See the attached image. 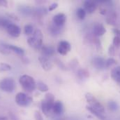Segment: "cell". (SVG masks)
Returning a JSON list of instances; mask_svg holds the SVG:
<instances>
[{"label": "cell", "instance_id": "6da1fadb", "mask_svg": "<svg viewBox=\"0 0 120 120\" xmlns=\"http://www.w3.org/2000/svg\"><path fill=\"white\" fill-rule=\"evenodd\" d=\"M43 35L41 31L38 29L34 30L31 37L27 39V43L31 47L36 49H41L43 46Z\"/></svg>", "mask_w": 120, "mask_h": 120}, {"label": "cell", "instance_id": "7a4b0ae2", "mask_svg": "<svg viewBox=\"0 0 120 120\" xmlns=\"http://www.w3.org/2000/svg\"><path fill=\"white\" fill-rule=\"evenodd\" d=\"M19 83L22 88L27 92H33L36 88V83L34 79L27 74L22 75L19 79Z\"/></svg>", "mask_w": 120, "mask_h": 120}, {"label": "cell", "instance_id": "3957f363", "mask_svg": "<svg viewBox=\"0 0 120 120\" xmlns=\"http://www.w3.org/2000/svg\"><path fill=\"white\" fill-rule=\"evenodd\" d=\"M45 99L41 102V110L43 113L48 117L55 103V96L51 93H48L45 95Z\"/></svg>", "mask_w": 120, "mask_h": 120}, {"label": "cell", "instance_id": "277c9868", "mask_svg": "<svg viewBox=\"0 0 120 120\" xmlns=\"http://www.w3.org/2000/svg\"><path fill=\"white\" fill-rule=\"evenodd\" d=\"M85 98L87 103L90 104V107H91L95 110L98 111V112L103 114L105 112V108L103 105L90 93H87L85 94Z\"/></svg>", "mask_w": 120, "mask_h": 120}, {"label": "cell", "instance_id": "5b68a950", "mask_svg": "<svg viewBox=\"0 0 120 120\" xmlns=\"http://www.w3.org/2000/svg\"><path fill=\"white\" fill-rule=\"evenodd\" d=\"M15 103L20 107H28L31 105L33 101V99L30 95H27L25 93L20 92L15 95Z\"/></svg>", "mask_w": 120, "mask_h": 120}, {"label": "cell", "instance_id": "8992f818", "mask_svg": "<svg viewBox=\"0 0 120 120\" xmlns=\"http://www.w3.org/2000/svg\"><path fill=\"white\" fill-rule=\"evenodd\" d=\"M16 87L15 81L12 78H4L0 81V89L6 93L13 92Z\"/></svg>", "mask_w": 120, "mask_h": 120}, {"label": "cell", "instance_id": "52a82bcc", "mask_svg": "<svg viewBox=\"0 0 120 120\" xmlns=\"http://www.w3.org/2000/svg\"><path fill=\"white\" fill-rule=\"evenodd\" d=\"M71 45L68 41L66 40H62L58 43L57 51L60 55L66 56L68 54V53L71 51Z\"/></svg>", "mask_w": 120, "mask_h": 120}, {"label": "cell", "instance_id": "ba28073f", "mask_svg": "<svg viewBox=\"0 0 120 120\" xmlns=\"http://www.w3.org/2000/svg\"><path fill=\"white\" fill-rule=\"evenodd\" d=\"M6 30L7 31L8 34L13 37H18L21 34L20 28L16 24H14L13 23H11L6 27Z\"/></svg>", "mask_w": 120, "mask_h": 120}, {"label": "cell", "instance_id": "9c48e42d", "mask_svg": "<svg viewBox=\"0 0 120 120\" xmlns=\"http://www.w3.org/2000/svg\"><path fill=\"white\" fill-rule=\"evenodd\" d=\"M53 24L59 28H63L66 21V16L64 13H60L56 14L52 19Z\"/></svg>", "mask_w": 120, "mask_h": 120}, {"label": "cell", "instance_id": "30bf717a", "mask_svg": "<svg viewBox=\"0 0 120 120\" xmlns=\"http://www.w3.org/2000/svg\"><path fill=\"white\" fill-rule=\"evenodd\" d=\"M98 4L97 1H91V0H88L85 1L84 2V9L86 11V13H93L97 8Z\"/></svg>", "mask_w": 120, "mask_h": 120}, {"label": "cell", "instance_id": "8fae6325", "mask_svg": "<svg viewBox=\"0 0 120 120\" xmlns=\"http://www.w3.org/2000/svg\"><path fill=\"white\" fill-rule=\"evenodd\" d=\"M105 60H106L101 56H95L92 58L91 62L95 68L98 70H102L105 68Z\"/></svg>", "mask_w": 120, "mask_h": 120}, {"label": "cell", "instance_id": "7c38bea8", "mask_svg": "<svg viewBox=\"0 0 120 120\" xmlns=\"http://www.w3.org/2000/svg\"><path fill=\"white\" fill-rule=\"evenodd\" d=\"M38 61L40 62V65L41 67L45 71H50L52 68V63L49 60L47 57L45 56H40L38 58Z\"/></svg>", "mask_w": 120, "mask_h": 120}, {"label": "cell", "instance_id": "4fadbf2b", "mask_svg": "<svg viewBox=\"0 0 120 120\" xmlns=\"http://www.w3.org/2000/svg\"><path fill=\"white\" fill-rule=\"evenodd\" d=\"M106 32V29L102 23H96L94 24L93 28V34L95 37H101L105 34Z\"/></svg>", "mask_w": 120, "mask_h": 120}, {"label": "cell", "instance_id": "5bb4252c", "mask_svg": "<svg viewBox=\"0 0 120 120\" xmlns=\"http://www.w3.org/2000/svg\"><path fill=\"white\" fill-rule=\"evenodd\" d=\"M64 105L61 101L57 100V101L55 102L53 108H52V111L55 115H61L64 112Z\"/></svg>", "mask_w": 120, "mask_h": 120}, {"label": "cell", "instance_id": "9a60e30c", "mask_svg": "<svg viewBox=\"0 0 120 120\" xmlns=\"http://www.w3.org/2000/svg\"><path fill=\"white\" fill-rule=\"evenodd\" d=\"M110 75H111V77L112 79L117 82V83H120V66H117V67H114L112 71H111V73H110Z\"/></svg>", "mask_w": 120, "mask_h": 120}, {"label": "cell", "instance_id": "2e32d148", "mask_svg": "<svg viewBox=\"0 0 120 120\" xmlns=\"http://www.w3.org/2000/svg\"><path fill=\"white\" fill-rule=\"evenodd\" d=\"M41 49L45 57L52 56L55 54V49L51 46H43Z\"/></svg>", "mask_w": 120, "mask_h": 120}, {"label": "cell", "instance_id": "e0dca14e", "mask_svg": "<svg viewBox=\"0 0 120 120\" xmlns=\"http://www.w3.org/2000/svg\"><path fill=\"white\" fill-rule=\"evenodd\" d=\"M77 77L80 80H86L90 77V73L87 70L81 68L78 70Z\"/></svg>", "mask_w": 120, "mask_h": 120}, {"label": "cell", "instance_id": "ac0fdd59", "mask_svg": "<svg viewBox=\"0 0 120 120\" xmlns=\"http://www.w3.org/2000/svg\"><path fill=\"white\" fill-rule=\"evenodd\" d=\"M117 13L114 11H112L108 13L106 18V22L109 25H115L117 21Z\"/></svg>", "mask_w": 120, "mask_h": 120}, {"label": "cell", "instance_id": "d6986e66", "mask_svg": "<svg viewBox=\"0 0 120 120\" xmlns=\"http://www.w3.org/2000/svg\"><path fill=\"white\" fill-rule=\"evenodd\" d=\"M8 46H9V49H10L11 52H13V53L16 54L17 55H18L20 56H22L25 54L24 49L20 48V47H19V46H15V45H12V44H8Z\"/></svg>", "mask_w": 120, "mask_h": 120}, {"label": "cell", "instance_id": "ffe728a7", "mask_svg": "<svg viewBox=\"0 0 120 120\" xmlns=\"http://www.w3.org/2000/svg\"><path fill=\"white\" fill-rule=\"evenodd\" d=\"M86 108H87V110L88 111H90V112H91L92 115H94L96 117H97L98 120H105V117L103 115V114H101V113L98 112V111L95 110H94V109H93L91 107H90V105H87V106H86Z\"/></svg>", "mask_w": 120, "mask_h": 120}, {"label": "cell", "instance_id": "44dd1931", "mask_svg": "<svg viewBox=\"0 0 120 120\" xmlns=\"http://www.w3.org/2000/svg\"><path fill=\"white\" fill-rule=\"evenodd\" d=\"M0 53L3 55H8L11 53L8 44L3 42H0Z\"/></svg>", "mask_w": 120, "mask_h": 120}, {"label": "cell", "instance_id": "7402d4cb", "mask_svg": "<svg viewBox=\"0 0 120 120\" xmlns=\"http://www.w3.org/2000/svg\"><path fill=\"white\" fill-rule=\"evenodd\" d=\"M19 11L22 13V14L25 16H30L32 13V9L30 8V6H20L18 8Z\"/></svg>", "mask_w": 120, "mask_h": 120}, {"label": "cell", "instance_id": "603a6c76", "mask_svg": "<svg viewBox=\"0 0 120 120\" xmlns=\"http://www.w3.org/2000/svg\"><path fill=\"white\" fill-rule=\"evenodd\" d=\"M36 87L38 89V91H40L41 92H47L49 90L48 85L41 81H39L36 83Z\"/></svg>", "mask_w": 120, "mask_h": 120}, {"label": "cell", "instance_id": "cb8c5ba5", "mask_svg": "<svg viewBox=\"0 0 120 120\" xmlns=\"http://www.w3.org/2000/svg\"><path fill=\"white\" fill-rule=\"evenodd\" d=\"M86 11H85L84 8H78L77 11H76V15L77 17L78 18V19L80 20H84L85 18L86 17Z\"/></svg>", "mask_w": 120, "mask_h": 120}, {"label": "cell", "instance_id": "d4e9b609", "mask_svg": "<svg viewBox=\"0 0 120 120\" xmlns=\"http://www.w3.org/2000/svg\"><path fill=\"white\" fill-rule=\"evenodd\" d=\"M24 32H25V34L26 35H31V34H33L34 32V26L30 25V24H27L25 26L24 28Z\"/></svg>", "mask_w": 120, "mask_h": 120}, {"label": "cell", "instance_id": "484cf974", "mask_svg": "<svg viewBox=\"0 0 120 120\" xmlns=\"http://www.w3.org/2000/svg\"><path fill=\"white\" fill-rule=\"evenodd\" d=\"M50 32L53 35H57L59 34L60 33H61V30H62V28H59V27H57L56 25H52L50 28Z\"/></svg>", "mask_w": 120, "mask_h": 120}, {"label": "cell", "instance_id": "4316f807", "mask_svg": "<svg viewBox=\"0 0 120 120\" xmlns=\"http://www.w3.org/2000/svg\"><path fill=\"white\" fill-rule=\"evenodd\" d=\"M11 69H12V67L10 65H8L7 63H4V62L0 63V72L10 71V70H11Z\"/></svg>", "mask_w": 120, "mask_h": 120}, {"label": "cell", "instance_id": "83f0119b", "mask_svg": "<svg viewBox=\"0 0 120 120\" xmlns=\"http://www.w3.org/2000/svg\"><path fill=\"white\" fill-rule=\"evenodd\" d=\"M108 108L110 110L112 111H116L118 110L119 108V105L118 104L115 102V101H113V100H110L108 102Z\"/></svg>", "mask_w": 120, "mask_h": 120}, {"label": "cell", "instance_id": "f1b7e54d", "mask_svg": "<svg viewBox=\"0 0 120 120\" xmlns=\"http://www.w3.org/2000/svg\"><path fill=\"white\" fill-rule=\"evenodd\" d=\"M115 64H117V61L113 58H110L105 60V68H109Z\"/></svg>", "mask_w": 120, "mask_h": 120}, {"label": "cell", "instance_id": "f546056e", "mask_svg": "<svg viewBox=\"0 0 120 120\" xmlns=\"http://www.w3.org/2000/svg\"><path fill=\"white\" fill-rule=\"evenodd\" d=\"M112 45L116 48L120 47V37L119 36H115L112 41Z\"/></svg>", "mask_w": 120, "mask_h": 120}, {"label": "cell", "instance_id": "4dcf8cb0", "mask_svg": "<svg viewBox=\"0 0 120 120\" xmlns=\"http://www.w3.org/2000/svg\"><path fill=\"white\" fill-rule=\"evenodd\" d=\"M115 54V47L113 45H110L108 48V55L110 56H114Z\"/></svg>", "mask_w": 120, "mask_h": 120}, {"label": "cell", "instance_id": "1f68e13d", "mask_svg": "<svg viewBox=\"0 0 120 120\" xmlns=\"http://www.w3.org/2000/svg\"><path fill=\"white\" fill-rule=\"evenodd\" d=\"M34 119H35V120H44L43 115L39 111H35V112H34Z\"/></svg>", "mask_w": 120, "mask_h": 120}, {"label": "cell", "instance_id": "d6a6232c", "mask_svg": "<svg viewBox=\"0 0 120 120\" xmlns=\"http://www.w3.org/2000/svg\"><path fill=\"white\" fill-rule=\"evenodd\" d=\"M37 14H41V15H43L44 13H46L47 11L45 8H37L36 9V11H35Z\"/></svg>", "mask_w": 120, "mask_h": 120}, {"label": "cell", "instance_id": "836d02e7", "mask_svg": "<svg viewBox=\"0 0 120 120\" xmlns=\"http://www.w3.org/2000/svg\"><path fill=\"white\" fill-rule=\"evenodd\" d=\"M57 6H58V4H57V2H53V3H52V4L49 6L48 10H49L50 11H54L55 9H56V8H57Z\"/></svg>", "mask_w": 120, "mask_h": 120}, {"label": "cell", "instance_id": "e575fe53", "mask_svg": "<svg viewBox=\"0 0 120 120\" xmlns=\"http://www.w3.org/2000/svg\"><path fill=\"white\" fill-rule=\"evenodd\" d=\"M8 6V2L7 1L5 0H0V6H5L7 7Z\"/></svg>", "mask_w": 120, "mask_h": 120}, {"label": "cell", "instance_id": "d590c367", "mask_svg": "<svg viewBox=\"0 0 120 120\" xmlns=\"http://www.w3.org/2000/svg\"><path fill=\"white\" fill-rule=\"evenodd\" d=\"M10 119H11V120H19L18 118L14 114H13L12 112L10 113Z\"/></svg>", "mask_w": 120, "mask_h": 120}, {"label": "cell", "instance_id": "8d00e7d4", "mask_svg": "<svg viewBox=\"0 0 120 120\" xmlns=\"http://www.w3.org/2000/svg\"><path fill=\"white\" fill-rule=\"evenodd\" d=\"M113 32L116 34V36H119L120 37V30H118V29H114V30H113Z\"/></svg>", "mask_w": 120, "mask_h": 120}, {"label": "cell", "instance_id": "74e56055", "mask_svg": "<svg viewBox=\"0 0 120 120\" xmlns=\"http://www.w3.org/2000/svg\"><path fill=\"white\" fill-rule=\"evenodd\" d=\"M106 9H105L104 8H101L100 9V13L102 14V15H105L106 14Z\"/></svg>", "mask_w": 120, "mask_h": 120}, {"label": "cell", "instance_id": "f35d334b", "mask_svg": "<svg viewBox=\"0 0 120 120\" xmlns=\"http://www.w3.org/2000/svg\"><path fill=\"white\" fill-rule=\"evenodd\" d=\"M0 120H8V118H7V117H6L0 116Z\"/></svg>", "mask_w": 120, "mask_h": 120}, {"label": "cell", "instance_id": "ab89813d", "mask_svg": "<svg viewBox=\"0 0 120 120\" xmlns=\"http://www.w3.org/2000/svg\"><path fill=\"white\" fill-rule=\"evenodd\" d=\"M57 120H62V119H58Z\"/></svg>", "mask_w": 120, "mask_h": 120}, {"label": "cell", "instance_id": "60d3db41", "mask_svg": "<svg viewBox=\"0 0 120 120\" xmlns=\"http://www.w3.org/2000/svg\"></svg>", "mask_w": 120, "mask_h": 120}]
</instances>
